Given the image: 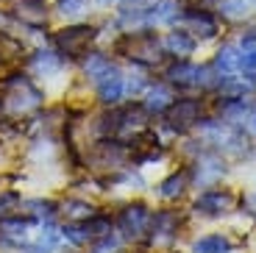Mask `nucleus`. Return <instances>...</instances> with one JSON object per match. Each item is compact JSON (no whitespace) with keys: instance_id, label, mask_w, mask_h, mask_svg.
Returning a JSON list of instances; mask_svg holds the SVG:
<instances>
[{"instance_id":"c756f323","label":"nucleus","mask_w":256,"mask_h":253,"mask_svg":"<svg viewBox=\"0 0 256 253\" xmlns=\"http://www.w3.org/2000/svg\"><path fill=\"white\" fill-rule=\"evenodd\" d=\"M242 209L248 212L250 217H256V195H245L242 198Z\"/></svg>"},{"instance_id":"cd10ccee","label":"nucleus","mask_w":256,"mask_h":253,"mask_svg":"<svg viewBox=\"0 0 256 253\" xmlns=\"http://www.w3.org/2000/svg\"><path fill=\"white\" fill-rule=\"evenodd\" d=\"M17 206H20V195L14 190H3V192H0V217L12 214Z\"/></svg>"},{"instance_id":"7ed1b4c3","label":"nucleus","mask_w":256,"mask_h":253,"mask_svg":"<svg viewBox=\"0 0 256 253\" xmlns=\"http://www.w3.org/2000/svg\"><path fill=\"white\" fill-rule=\"evenodd\" d=\"M220 120L242 136H256V103L245 98H220Z\"/></svg>"},{"instance_id":"bb28decb","label":"nucleus","mask_w":256,"mask_h":253,"mask_svg":"<svg viewBox=\"0 0 256 253\" xmlns=\"http://www.w3.org/2000/svg\"><path fill=\"white\" fill-rule=\"evenodd\" d=\"M90 8V0H56V12L62 17H78Z\"/></svg>"},{"instance_id":"c85d7f7f","label":"nucleus","mask_w":256,"mask_h":253,"mask_svg":"<svg viewBox=\"0 0 256 253\" xmlns=\"http://www.w3.org/2000/svg\"><path fill=\"white\" fill-rule=\"evenodd\" d=\"M136 145V142H134ZM154 145H159V136H150V140H148V145H136V148H154ZM162 153H159V148H156V150H150L148 153V156H142L140 162H154V158H159Z\"/></svg>"},{"instance_id":"2f4dec72","label":"nucleus","mask_w":256,"mask_h":253,"mask_svg":"<svg viewBox=\"0 0 256 253\" xmlns=\"http://www.w3.org/2000/svg\"><path fill=\"white\" fill-rule=\"evenodd\" d=\"M0 114H3V106H0Z\"/></svg>"},{"instance_id":"7c9ffc66","label":"nucleus","mask_w":256,"mask_h":253,"mask_svg":"<svg viewBox=\"0 0 256 253\" xmlns=\"http://www.w3.org/2000/svg\"><path fill=\"white\" fill-rule=\"evenodd\" d=\"M192 3H195V8H204L206 3H209V0H192Z\"/></svg>"},{"instance_id":"aec40b11","label":"nucleus","mask_w":256,"mask_h":253,"mask_svg":"<svg viewBox=\"0 0 256 253\" xmlns=\"http://www.w3.org/2000/svg\"><path fill=\"white\" fill-rule=\"evenodd\" d=\"M81 70H84V76L90 78V81H100L103 76H109L112 70H114V64H112V58L106 56V53H100V50H92V53H84V58H81Z\"/></svg>"},{"instance_id":"5701e85b","label":"nucleus","mask_w":256,"mask_h":253,"mask_svg":"<svg viewBox=\"0 0 256 253\" xmlns=\"http://www.w3.org/2000/svg\"><path fill=\"white\" fill-rule=\"evenodd\" d=\"M214 70H218V78H226V76H234L240 72V48L234 44H223L214 58Z\"/></svg>"},{"instance_id":"ddd939ff","label":"nucleus","mask_w":256,"mask_h":253,"mask_svg":"<svg viewBox=\"0 0 256 253\" xmlns=\"http://www.w3.org/2000/svg\"><path fill=\"white\" fill-rule=\"evenodd\" d=\"M62 245V231L53 228V222L39 226V234H31V240L20 248V253H56Z\"/></svg>"},{"instance_id":"20e7f679","label":"nucleus","mask_w":256,"mask_h":253,"mask_svg":"<svg viewBox=\"0 0 256 253\" xmlns=\"http://www.w3.org/2000/svg\"><path fill=\"white\" fill-rule=\"evenodd\" d=\"M164 126L167 131L173 134H184L190 128H195L204 117V100H195V98H181V100H173L170 108L164 114Z\"/></svg>"},{"instance_id":"a878e982","label":"nucleus","mask_w":256,"mask_h":253,"mask_svg":"<svg viewBox=\"0 0 256 253\" xmlns=\"http://www.w3.org/2000/svg\"><path fill=\"white\" fill-rule=\"evenodd\" d=\"M250 12H256V0H220V14L228 20L248 17Z\"/></svg>"},{"instance_id":"f257e3e1","label":"nucleus","mask_w":256,"mask_h":253,"mask_svg":"<svg viewBox=\"0 0 256 253\" xmlns=\"http://www.w3.org/2000/svg\"><path fill=\"white\" fill-rule=\"evenodd\" d=\"M0 106L8 120H22L45 106V92L22 72H8L0 81Z\"/></svg>"},{"instance_id":"412c9836","label":"nucleus","mask_w":256,"mask_h":253,"mask_svg":"<svg viewBox=\"0 0 256 253\" xmlns=\"http://www.w3.org/2000/svg\"><path fill=\"white\" fill-rule=\"evenodd\" d=\"M162 50H167L170 56L176 58H186L195 53V36L186 31H173V34H167L164 42H162Z\"/></svg>"},{"instance_id":"423d86ee","label":"nucleus","mask_w":256,"mask_h":253,"mask_svg":"<svg viewBox=\"0 0 256 253\" xmlns=\"http://www.w3.org/2000/svg\"><path fill=\"white\" fill-rule=\"evenodd\" d=\"M212 70L209 67H200V64H192L186 58L176 62L173 67H167L164 78L170 86H178V89H204L212 86Z\"/></svg>"},{"instance_id":"4468645a","label":"nucleus","mask_w":256,"mask_h":253,"mask_svg":"<svg viewBox=\"0 0 256 253\" xmlns=\"http://www.w3.org/2000/svg\"><path fill=\"white\" fill-rule=\"evenodd\" d=\"M28 72L36 78H50L62 70V56L56 50H34L26 62Z\"/></svg>"},{"instance_id":"4be33fe9","label":"nucleus","mask_w":256,"mask_h":253,"mask_svg":"<svg viewBox=\"0 0 256 253\" xmlns=\"http://www.w3.org/2000/svg\"><path fill=\"white\" fill-rule=\"evenodd\" d=\"M178 20V0H156L154 8H148V26H164Z\"/></svg>"},{"instance_id":"a211bd4d","label":"nucleus","mask_w":256,"mask_h":253,"mask_svg":"<svg viewBox=\"0 0 256 253\" xmlns=\"http://www.w3.org/2000/svg\"><path fill=\"white\" fill-rule=\"evenodd\" d=\"M176 98H173V92H170V84H156V86H148V92H145V112L150 114V117H162V114L170 108V103H173Z\"/></svg>"},{"instance_id":"1a4fd4ad","label":"nucleus","mask_w":256,"mask_h":253,"mask_svg":"<svg viewBox=\"0 0 256 253\" xmlns=\"http://www.w3.org/2000/svg\"><path fill=\"white\" fill-rule=\"evenodd\" d=\"M237 206V195L228 190H206L195 198V206L192 209L204 217H220V214H228L231 209Z\"/></svg>"},{"instance_id":"9b49d317","label":"nucleus","mask_w":256,"mask_h":253,"mask_svg":"<svg viewBox=\"0 0 256 253\" xmlns=\"http://www.w3.org/2000/svg\"><path fill=\"white\" fill-rule=\"evenodd\" d=\"M190 176L195 178V184H198V186H212L214 181H220V178L226 176V162L214 150L204 153V156L195 162V167L190 170Z\"/></svg>"},{"instance_id":"2eb2a0df","label":"nucleus","mask_w":256,"mask_h":253,"mask_svg":"<svg viewBox=\"0 0 256 253\" xmlns=\"http://www.w3.org/2000/svg\"><path fill=\"white\" fill-rule=\"evenodd\" d=\"M181 20H184V26H186V34H192V36L209 39L218 34V20L212 17L206 8H190Z\"/></svg>"},{"instance_id":"6e6552de","label":"nucleus","mask_w":256,"mask_h":253,"mask_svg":"<svg viewBox=\"0 0 256 253\" xmlns=\"http://www.w3.org/2000/svg\"><path fill=\"white\" fill-rule=\"evenodd\" d=\"M178 228H181L178 212L162 209V212H156V214H150V228H148V234H150V245H156V248L173 245L176 236H178Z\"/></svg>"},{"instance_id":"0eeeda50","label":"nucleus","mask_w":256,"mask_h":253,"mask_svg":"<svg viewBox=\"0 0 256 253\" xmlns=\"http://www.w3.org/2000/svg\"><path fill=\"white\" fill-rule=\"evenodd\" d=\"M120 50L126 53L131 62L150 67V64H156L162 58V42L154 36V34H140L136 31V34H128V36L122 39Z\"/></svg>"},{"instance_id":"f8f14e48","label":"nucleus","mask_w":256,"mask_h":253,"mask_svg":"<svg viewBox=\"0 0 256 253\" xmlns=\"http://www.w3.org/2000/svg\"><path fill=\"white\" fill-rule=\"evenodd\" d=\"M95 89H98V100H100L103 106H117V103L122 100V95H126V76L114 67L109 76H103L100 81L95 84Z\"/></svg>"},{"instance_id":"39448f33","label":"nucleus","mask_w":256,"mask_h":253,"mask_svg":"<svg viewBox=\"0 0 256 253\" xmlns=\"http://www.w3.org/2000/svg\"><path fill=\"white\" fill-rule=\"evenodd\" d=\"M114 226H117L120 240H128V242L142 240L148 234V228H150V209H148L145 203H128L117 214Z\"/></svg>"},{"instance_id":"393cba45","label":"nucleus","mask_w":256,"mask_h":253,"mask_svg":"<svg viewBox=\"0 0 256 253\" xmlns=\"http://www.w3.org/2000/svg\"><path fill=\"white\" fill-rule=\"evenodd\" d=\"M58 209H62V214H67L70 222H84V220H90V217L98 212L90 200H67V203H62Z\"/></svg>"},{"instance_id":"dca6fc26","label":"nucleus","mask_w":256,"mask_h":253,"mask_svg":"<svg viewBox=\"0 0 256 253\" xmlns=\"http://www.w3.org/2000/svg\"><path fill=\"white\" fill-rule=\"evenodd\" d=\"M14 17L26 28H42L48 22V12L42 0H20L14 6Z\"/></svg>"},{"instance_id":"6ab92c4d","label":"nucleus","mask_w":256,"mask_h":253,"mask_svg":"<svg viewBox=\"0 0 256 253\" xmlns=\"http://www.w3.org/2000/svg\"><path fill=\"white\" fill-rule=\"evenodd\" d=\"M190 181H192L190 167H181V170L170 172V176L159 184V198H162V200H178V198L186 192Z\"/></svg>"},{"instance_id":"f03ea898","label":"nucleus","mask_w":256,"mask_h":253,"mask_svg":"<svg viewBox=\"0 0 256 253\" xmlns=\"http://www.w3.org/2000/svg\"><path fill=\"white\" fill-rule=\"evenodd\" d=\"M98 39L95 26H67L62 31L53 34V48L62 58H84V53H90V44Z\"/></svg>"},{"instance_id":"9d476101","label":"nucleus","mask_w":256,"mask_h":253,"mask_svg":"<svg viewBox=\"0 0 256 253\" xmlns=\"http://www.w3.org/2000/svg\"><path fill=\"white\" fill-rule=\"evenodd\" d=\"M31 228L34 222L26 214H6L0 217V245L3 248H22L31 240Z\"/></svg>"},{"instance_id":"f3484780","label":"nucleus","mask_w":256,"mask_h":253,"mask_svg":"<svg viewBox=\"0 0 256 253\" xmlns=\"http://www.w3.org/2000/svg\"><path fill=\"white\" fill-rule=\"evenodd\" d=\"M20 209L26 212V217L34 222V226H45V222H53L58 214V206L50 200H42V198H34V200H20Z\"/></svg>"},{"instance_id":"473e14b6","label":"nucleus","mask_w":256,"mask_h":253,"mask_svg":"<svg viewBox=\"0 0 256 253\" xmlns=\"http://www.w3.org/2000/svg\"><path fill=\"white\" fill-rule=\"evenodd\" d=\"M42 3H45V0H42Z\"/></svg>"},{"instance_id":"b1692460","label":"nucleus","mask_w":256,"mask_h":253,"mask_svg":"<svg viewBox=\"0 0 256 253\" xmlns=\"http://www.w3.org/2000/svg\"><path fill=\"white\" fill-rule=\"evenodd\" d=\"M228 250H231V240L223 234H206L192 242V253H228Z\"/></svg>"}]
</instances>
